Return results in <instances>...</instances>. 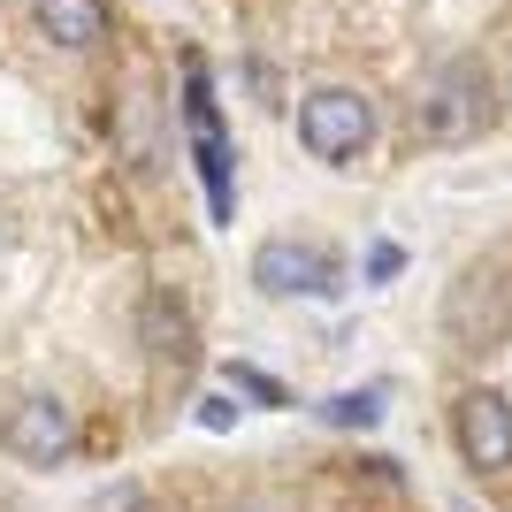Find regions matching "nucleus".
I'll return each mask as SVG.
<instances>
[{
    "label": "nucleus",
    "mask_w": 512,
    "mask_h": 512,
    "mask_svg": "<svg viewBox=\"0 0 512 512\" xmlns=\"http://www.w3.org/2000/svg\"><path fill=\"white\" fill-rule=\"evenodd\" d=\"M0 451H16L23 467H62L69 451H77V413L62 398H23L8 421H0Z\"/></svg>",
    "instance_id": "obj_5"
},
{
    "label": "nucleus",
    "mask_w": 512,
    "mask_h": 512,
    "mask_svg": "<svg viewBox=\"0 0 512 512\" xmlns=\"http://www.w3.org/2000/svg\"><path fill=\"white\" fill-rule=\"evenodd\" d=\"M367 138H375V100L352 85H321L299 100V146L314 153V161H329V169H344V161H360Z\"/></svg>",
    "instance_id": "obj_3"
},
{
    "label": "nucleus",
    "mask_w": 512,
    "mask_h": 512,
    "mask_svg": "<svg viewBox=\"0 0 512 512\" xmlns=\"http://www.w3.org/2000/svg\"><path fill=\"white\" fill-rule=\"evenodd\" d=\"M85 512H153V497L138 490V482H115V490H100Z\"/></svg>",
    "instance_id": "obj_12"
},
{
    "label": "nucleus",
    "mask_w": 512,
    "mask_h": 512,
    "mask_svg": "<svg viewBox=\"0 0 512 512\" xmlns=\"http://www.w3.org/2000/svg\"><path fill=\"white\" fill-rule=\"evenodd\" d=\"M253 291L260 299H337L344 291V260L314 237H268L253 253Z\"/></svg>",
    "instance_id": "obj_4"
},
{
    "label": "nucleus",
    "mask_w": 512,
    "mask_h": 512,
    "mask_svg": "<svg viewBox=\"0 0 512 512\" xmlns=\"http://www.w3.org/2000/svg\"><path fill=\"white\" fill-rule=\"evenodd\" d=\"M383 413H390V390H383V383H360V390L321 398L314 421H321V428H383Z\"/></svg>",
    "instance_id": "obj_9"
},
{
    "label": "nucleus",
    "mask_w": 512,
    "mask_h": 512,
    "mask_svg": "<svg viewBox=\"0 0 512 512\" xmlns=\"http://www.w3.org/2000/svg\"><path fill=\"white\" fill-rule=\"evenodd\" d=\"M222 375H230V390H237V398H260V406H291V390H283L276 375H260V367H245V360H230Z\"/></svg>",
    "instance_id": "obj_10"
},
{
    "label": "nucleus",
    "mask_w": 512,
    "mask_h": 512,
    "mask_svg": "<svg viewBox=\"0 0 512 512\" xmlns=\"http://www.w3.org/2000/svg\"><path fill=\"white\" fill-rule=\"evenodd\" d=\"M184 138H192V169L207 184V214L214 222H237V153H230V130H222V100L207 85V62L184 54Z\"/></svg>",
    "instance_id": "obj_1"
},
{
    "label": "nucleus",
    "mask_w": 512,
    "mask_h": 512,
    "mask_svg": "<svg viewBox=\"0 0 512 512\" xmlns=\"http://www.w3.org/2000/svg\"><path fill=\"white\" fill-rule=\"evenodd\" d=\"M237 413H245V406H237V390H207V398H199V428H214V436H230Z\"/></svg>",
    "instance_id": "obj_11"
},
{
    "label": "nucleus",
    "mask_w": 512,
    "mask_h": 512,
    "mask_svg": "<svg viewBox=\"0 0 512 512\" xmlns=\"http://www.w3.org/2000/svg\"><path fill=\"white\" fill-rule=\"evenodd\" d=\"M490 123V69L482 62H444L413 100V130L428 146H467Z\"/></svg>",
    "instance_id": "obj_2"
},
{
    "label": "nucleus",
    "mask_w": 512,
    "mask_h": 512,
    "mask_svg": "<svg viewBox=\"0 0 512 512\" xmlns=\"http://www.w3.org/2000/svg\"><path fill=\"white\" fill-rule=\"evenodd\" d=\"M138 344H146L161 367H192V314H184V299L176 291H146V306H138Z\"/></svg>",
    "instance_id": "obj_7"
},
{
    "label": "nucleus",
    "mask_w": 512,
    "mask_h": 512,
    "mask_svg": "<svg viewBox=\"0 0 512 512\" xmlns=\"http://www.w3.org/2000/svg\"><path fill=\"white\" fill-rule=\"evenodd\" d=\"M451 436H459V459L482 474H505L512 467V406L497 390H467L459 413H451Z\"/></svg>",
    "instance_id": "obj_6"
},
{
    "label": "nucleus",
    "mask_w": 512,
    "mask_h": 512,
    "mask_svg": "<svg viewBox=\"0 0 512 512\" xmlns=\"http://www.w3.org/2000/svg\"><path fill=\"white\" fill-rule=\"evenodd\" d=\"M31 16H39V31L54 46H69V54H85V46L107 39V0H31Z\"/></svg>",
    "instance_id": "obj_8"
},
{
    "label": "nucleus",
    "mask_w": 512,
    "mask_h": 512,
    "mask_svg": "<svg viewBox=\"0 0 512 512\" xmlns=\"http://www.w3.org/2000/svg\"><path fill=\"white\" fill-rule=\"evenodd\" d=\"M398 268H406V253H398V245H367V283H390Z\"/></svg>",
    "instance_id": "obj_13"
},
{
    "label": "nucleus",
    "mask_w": 512,
    "mask_h": 512,
    "mask_svg": "<svg viewBox=\"0 0 512 512\" xmlns=\"http://www.w3.org/2000/svg\"><path fill=\"white\" fill-rule=\"evenodd\" d=\"M451 512H474V505H467V497H459V505H451Z\"/></svg>",
    "instance_id": "obj_14"
}]
</instances>
